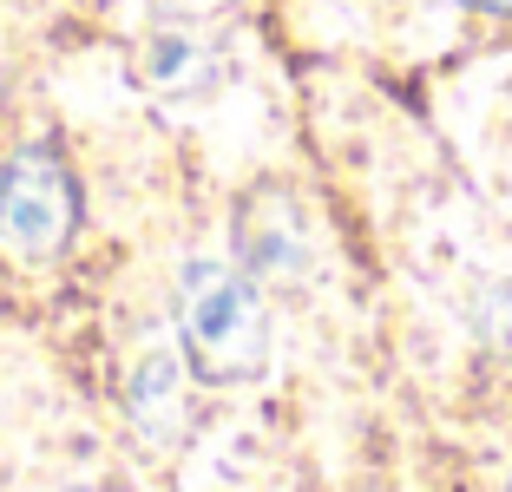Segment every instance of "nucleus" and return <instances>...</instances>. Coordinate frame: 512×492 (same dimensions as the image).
<instances>
[{
	"label": "nucleus",
	"mask_w": 512,
	"mask_h": 492,
	"mask_svg": "<svg viewBox=\"0 0 512 492\" xmlns=\"http://www.w3.org/2000/svg\"><path fill=\"white\" fill-rule=\"evenodd\" d=\"M178 348L184 374L204 388H243L270 368V309L263 283H250L237 263L184 256L178 269Z\"/></svg>",
	"instance_id": "obj_1"
},
{
	"label": "nucleus",
	"mask_w": 512,
	"mask_h": 492,
	"mask_svg": "<svg viewBox=\"0 0 512 492\" xmlns=\"http://www.w3.org/2000/svg\"><path fill=\"white\" fill-rule=\"evenodd\" d=\"M79 230V178L60 145L27 138L0 164V250L14 263H53Z\"/></svg>",
	"instance_id": "obj_2"
},
{
	"label": "nucleus",
	"mask_w": 512,
	"mask_h": 492,
	"mask_svg": "<svg viewBox=\"0 0 512 492\" xmlns=\"http://www.w3.org/2000/svg\"><path fill=\"white\" fill-rule=\"evenodd\" d=\"M230 243H237V269L250 283H309V269H316L309 210L276 184H263V191H250L237 204Z\"/></svg>",
	"instance_id": "obj_3"
},
{
	"label": "nucleus",
	"mask_w": 512,
	"mask_h": 492,
	"mask_svg": "<svg viewBox=\"0 0 512 492\" xmlns=\"http://www.w3.org/2000/svg\"><path fill=\"white\" fill-rule=\"evenodd\" d=\"M138 73H145L151 92H171V99H197L224 79V53H217L211 33H197L191 20H165L151 27L145 46H138Z\"/></svg>",
	"instance_id": "obj_4"
},
{
	"label": "nucleus",
	"mask_w": 512,
	"mask_h": 492,
	"mask_svg": "<svg viewBox=\"0 0 512 492\" xmlns=\"http://www.w3.org/2000/svg\"><path fill=\"white\" fill-rule=\"evenodd\" d=\"M171 414H178V361H171L165 348H151L132 368V420L145 433H165Z\"/></svg>",
	"instance_id": "obj_5"
},
{
	"label": "nucleus",
	"mask_w": 512,
	"mask_h": 492,
	"mask_svg": "<svg viewBox=\"0 0 512 492\" xmlns=\"http://www.w3.org/2000/svg\"><path fill=\"white\" fill-rule=\"evenodd\" d=\"M151 7H158L165 20H197L204 7H211V0H151Z\"/></svg>",
	"instance_id": "obj_6"
},
{
	"label": "nucleus",
	"mask_w": 512,
	"mask_h": 492,
	"mask_svg": "<svg viewBox=\"0 0 512 492\" xmlns=\"http://www.w3.org/2000/svg\"><path fill=\"white\" fill-rule=\"evenodd\" d=\"M460 7H473V14H512V0H460Z\"/></svg>",
	"instance_id": "obj_7"
}]
</instances>
